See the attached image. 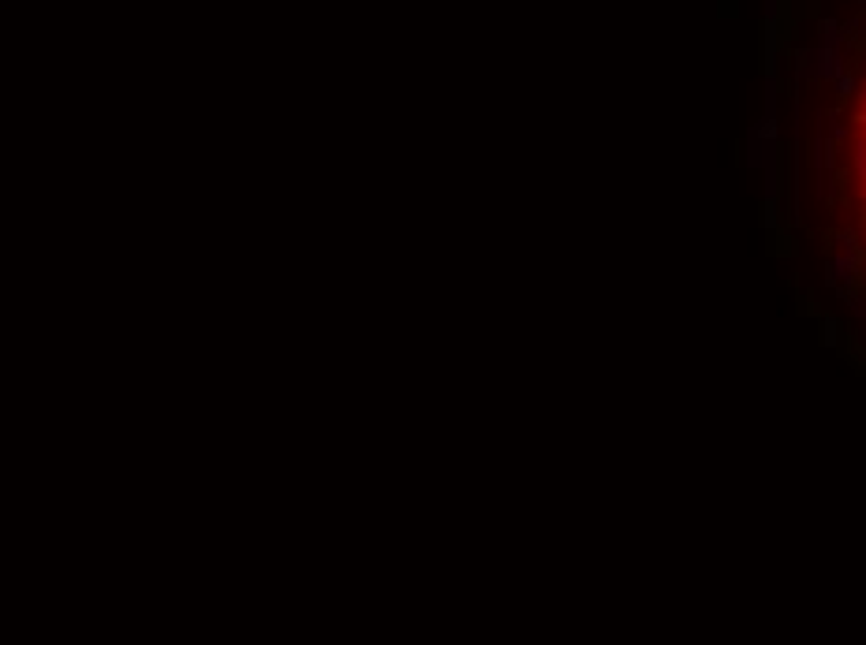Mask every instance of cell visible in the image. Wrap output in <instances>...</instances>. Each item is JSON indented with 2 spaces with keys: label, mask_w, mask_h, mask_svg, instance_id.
<instances>
[{
  "label": "cell",
  "mask_w": 866,
  "mask_h": 645,
  "mask_svg": "<svg viewBox=\"0 0 866 645\" xmlns=\"http://www.w3.org/2000/svg\"><path fill=\"white\" fill-rule=\"evenodd\" d=\"M855 123H863V127H866V108H863V112H859V116H855Z\"/></svg>",
  "instance_id": "6da1fadb"
},
{
  "label": "cell",
  "mask_w": 866,
  "mask_h": 645,
  "mask_svg": "<svg viewBox=\"0 0 866 645\" xmlns=\"http://www.w3.org/2000/svg\"><path fill=\"white\" fill-rule=\"evenodd\" d=\"M863 190H866V183H863Z\"/></svg>",
  "instance_id": "7a4b0ae2"
}]
</instances>
